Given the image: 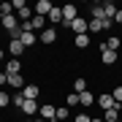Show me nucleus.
I'll return each mask as SVG.
<instances>
[{
	"label": "nucleus",
	"instance_id": "f704fd0d",
	"mask_svg": "<svg viewBox=\"0 0 122 122\" xmlns=\"http://www.w3.org/2000/svg\"><path fill=\"white\" fill-rule=\"evenodd\" d=\"M92 122H106V119H100V117H92Z\"/></svg>",
	"mask_w": 122,
	"mask_h": 122
},
{
	"label": "nucleus",
	"instance_id": "423d86ee",
	"mask_svg": "<svg viewBox=\"0 0 122 122\" xmlns=\"http://www.w3.org/2000/svg\"><path fill=\"white\" fill-rule=\"evenodd\" d=\"M52 8H54V5L49 3V0H38V3H35V14H38V16H49Z\"/></svg>",
	"mask_w": 122,
	"mask_h": 122
},
{
	"label": "nucleus",
	"instance_id": "f257e3e1",
	"mask_svg": "<svg viewBox=\"0 0 122 122\" xmlns=\"http://www.w3.org/2000/svg\"><path fill=\"white\" fill-rule=\"evenodd\" d=\"M98 52H100V62H103V65H114V62H117V52L106 49V41L98 46Z\"/></svg>",
	"mask_w": 122,
	"mask_h": 122
},
{
	"label": "nucleus",
	"instance_id": "9d476101",
	"mask_svg": "<svg viewBox=\"0 0 122 122\" xmlns=\"http://www.w3.org/2000/svg\"><path fill=\"white\" fill-rule=\"evenodd\" d=\"M8 52H11V57H16V60H19V54H22L25 52V44H22V41H11V44H8Z\"/></svg>",
	"mask_w": 122,
	"mask_h": 122
},
{
	"label": "nucleus",
	"instance_id": "20e7f679",
	"mask_svg": "<svg viewBox=\"0 0 122 122\" xmlns=\"http://www.w3.org/2000/svg\"><path fill=\"white\" fill-rule=\"evenodd\" d=\"M71 30H73L76 35H84V33H90V22L79 16V19H73V22H71Z\"/></svg>",
	"mask_w": 122,
	"mask_h": 122
},
{
	"label": "nucleus",
	"instance_id": "a878e982",
	"mask_svg": "<svg viewBox=\"0 0 122 122\" xmlns=\"http://www.w3.org/2000/svg\"><path fill=\"white\" fill-rule=\"evenodd\" d=\"M73 90H76V92H84V90H87V81H84V79L79 76L76 81H73Z\"/></svg>",
	"mask_w": 122,
	"mask_h": 122
},
{
	"label": "nucleus",
	"instance_id": "aec40b11",
	"mask_svg": "<svg viewBox=\"0 0 122 122\" xmlns=\"http://www.w3.org/2000/svg\"><path fill=\"white\" fill-rule=\"evenodd\" d=\"M19 41L25 44V49H27V46H33V44H35V33H22V38H19Z\"/></svg>",
	"mask_w": 122,
	"mask_h": 122
},
{
	"label": "nucleus",
	"instance_id": "7ed1b4c3",
	"mask_svg": "<svg viewBox=\"0 0 122 122\" xmlns=\"http://www.w3.org/2000/svg\"><path fill=\"white\" fill-rule=\"evenodd\" d=\"M38 114H41V119H46V122H57V109L52 103H44L38 109Z\"/></svg>",
	"mask_w": 122,
	"mask_h": 122
},
{
	"label": "nucleus",
	"instance_id": "393cba45",
	"mask_svg": "<svg viewBox=\"0 0 122 122\" xmlns=\"http://www.w3.org/2000/svg\"><path fill=\"white\" fill-rule=\"evenodd\" d=\"M5 106H11V95L0 90V109H5Z\"/></svg>",
	"mask_w": 122,
	"mask_h": 122
},
{
	"label": "nucleus",
	"instance_id": "c85d7f7f",
	"mask_svg": "<svg viewBox=\"0 0 122 122\" xmlns=\"http://www.w3.org/2000/svg\"><path fill=\"white\" fill-rule=\"evenodd\" d=\"M65 117H68V106H60V109H57V122L65 119Z\"/></svg>",
	"mask_w": 122,
	"mask_h": 122
},
{
	"label": "nucleus",
	"instance_id": "dca6fc26",
	"mask_svg": "<svg viewBox=\"0 0 122 122\" xmlns=\"http://www.w3.org/2000/svg\"><path fill=\"white\" fill-rule=\"evenodd\" d=\"M30 25H33V30H46V16H38V14H33Z\"/></svg>",
	"mask_w": 122,
	"mask_h": 122
},
{
	"label": "nucleus",
	"instance_id": "bb28decb",
	"mask_svg": "<svg viewBox=\"0 0 122 122\" xmlns=\"http://www.w3.org/2000/svg\"><path fill=\"white\" fill-rule=\"evenodd\" d=\"M111 98H114V103H119V106H122V84H119V87H114Z\"/></svg>",
	"mask_w": 122,
	"mask_h": 122
},
{
	"label": "nucleus",
	"instance_id": "0eeeda50",
	"mask_svg": "<svg viewBox=\"0 0 122 122\" xmlns=\"http://www.w3.org/2000/svg\"><path fill=\"white\" fill-rule=\"evenodd\" d=\"M54 41H57V27H46L41 33V44H54Z\"/></svg>",
	"mask_w": 122,
	"mask_h": 122
},
{
	"label": "nucleus",
	"instance_id": "6e6552de",
	"mask_svg": "<svg viewBox=\"0 0 122 122\" xmlns=\"http://www.w3.org/2000/svg\"><path fill=\"white\" fill-rule=\"evenodd\" d=\"M100 8H103V16H106V19H114V16H117V5H114L111 0L100 3Z\"/></svg>",
	"mask_w": 122,
	"mask_h": 122
},
{
	"label": "nucleus",
	"instance_id": "6ab92c4d",
	"mask_svg": "<svg viewBox=\"0 0 122 122\" xmlns=\"http://www.w3.org/2000/svg\"><path fill=\"white\" fill-rule=\"evenodd\" d=\"M16 19H22V22H30V19H33V8H22V11H16Z\"/></svg>",
	"mask_w": 122,
	"mask_h": 122
},
{
	"label": "nucleus",
	"instance_id": "a211bd4d",
	"mask_svg": "<svg viewBox=\"0 0 122 122\" xmlns=\"http://www.w3.org/2000/svg\"><path fill=\"white\" fill-rule=\"evenodd\" d=\"M73 44H76V49H87V46H90V35H87V33H84V35H76Z\"/></svg>",
	"mask_w": 122,
	"mask_h": 122
},
{
	"label": "nucleus",
	"instance_id": "c756f323",
	"mask_svg": "<svg viewBox=\"0 0 122 122\" xmlns=\"http://www.w3.org/2000/svg\"><path fill=\"white\" fill-rule=\"evenodd\" d=\"M92 19H103V8L100 5H92Z\"/></svg>",
	"mask_w": 122,
	"mask_h": 122
},
{
	"label": "nucleus",
	"instance_id": "4be33fe9",
	"mask_svg": "<svg viewBox=\"0 0 122 122\" xmlns=\"http://www.w3.org/2000/svg\"><path fill=\"white\" fill-rule=\"evenodd\" d=\"M14 14V5L11 3H0V16H11Z\"/></svg>",
	"mask_w": 122,
	"mask_h": 122
},
{
	"label": "nucleus",
	"instance_id": "e433bc0d",
	"mask_svg": "<svg viewBox=\"0 0 122 122\" xmlns=\"http://www.w3.org/2000/svg\"><path fill=\"white\" fill-rule=\"evenodd\" d=\"M3 54H5V52H3V49H0V60H3Z\"/></svg>",
	"mask_w": 122,
	"mask_h": 122
},
{
	"label": "nucleus",
	"instance_id": "473e14b6",
	"mask_svg": "<svg viewBox=\"0 0 122 122\" xmlns=\"http://www.w3.org/2000/svg\"><path fill=\"white\" fill-rule=\"evenodd\" d=\"M8 84V73H0V87H5Z\"/></svg>",
	"mask_w": 122,
	"mask_h": 122
},
{
	"label": "nucleus",
	"instance_id": "72a5a7b5",
	"mask_svg": "<svg viewBox=\"0 0 122 122\" xmlns=\"http://www.w3.org/2000/svg\"><path fill=\"white\" fill-rule=\"evenodd\" d=\"M114 22H119V25H122V8H117V16H114Z\"/></svg>",
	"mask_w": 122,
	"mask_h": 122
},
{
	"label": "nucleus",
	"instance_id": "2eb2a0df",
	"mask_svg": "<svg viewBox=\"0 0 122 122\" xmlns=\"http://www.w3.org/2000/svg\"><path fill=\"white\" fill-rule=\"evenodd\" d=\"M19 71H22V62H19L16 57H11V60L5 62V73H19Z\"/></svg>",
	"mask_w": 122,
	"mask_h": 122
},
{
	"label": "nucleus",
	"instance_id": "412c9836",
	"mask_svg": "<svg viewBox=\"0 0 122 122\" xmlns=\"http://www.w3.org/2000/svg\"><path fill=\"white\" fill-rule=\"evenodd\" d=\"M11 103L16 106V109H22V106H25V95H22V92H16V95H11Z\"/></svg>",
	"mask_w": 122,
	"mask_h": 122
},
{
	"label": "nucleus",
	"instance_id": "f8f14e48",
	"mask_svg": "<svg viewBox=\"0 0 122 122\" xmlns=\"http://www.w3.org/2000/svg\"><path fill=\"white\" fill-rule=\"evenodd\" d=\"M95 100L100 103V109H103V111H109V109H114V106H117L111 95H100V98H95Z\"/></svg>",
	"mask_w": 122,
	"mask_h": 122
},
{
	"label": "nucleus",
	"instance_id": "f3484780",
	"mask_svg": "<svg viewBox=\"0 0 122 122\" xmlns=\"http://www.w3.org/2000/svg\"><path fill=\"white\" fill-rule=\"evenodd\" d=\"M38 109H41V106L35 103V100H25V106H22V114H27V117H30V114H35Z\"/></svg>",
	"mask_w": 122,
	"mask_h": 122
},
{
	"label": "nucleus",
	"instance_id": "ddd939ff",
	"mask_svg": "<svg viewBox=\"0 0 122 122\" xmlns=\"http://www.w3.org/2000/svg\"><path fill=\"white\" fill-rule=\"evenodd\" d=\"M46 19H49V22H52L54 27H57V25H62V8H52Z\"/></svg>",
	"mask_w": 122,
	"mask_h": 122
},
{
	"label": "nucleus",
	"instance_id": "2f4dec72",
	"mask_svg": "<svg viewBox=\"0 0 122 122\" xmlns=\"http://www.w3.org/2000/svg\"><path fill=\"white\" fill-rule=\"evenodd\" d=\"M76 122H92V117H90V114H79Z\"/></svg>",
	"mask_w": 122,
	"mask_h": 122
},
{
	"label": "nucleus",
	"instance_id": "7c9ffc66",
	"mask_svg": "<svg viewBox=\"0 0 122 122\" xmlns=\"http://www.w3.org/2000/svg\"><path fill=\"white\" fill-rule=\"evenodd\" d=\"M11 5H14V11H22V8H27V3H25V0H14Z\"/></svg>",
	"mask_w": 122,
	"mask_h": 122
},
{
	"label": "nucleus",
	"instance_id": "1a4fd4ad",
	"mask_svg": "<svg viewBox=\"0 0 122 122\" xmlns=\"http://www.w3.org/2000/svg\"><path fill=\"white\" fill-rule=\"evenodd\" d=\"M8 84L14 90H25V79H22V73H8Z\"/></svg>",
	"mask_w": 122,
	"mask_h": 122
},
{
	"label": "nucleus",
	"instance_id": "9b49d317",
	"mask_svg": "<svg viewBox=\"0 0 122 122\" xmlns=\"http://www.w3.org/2000/svg\"><path fill=\"white\" fill-rule=\"evenodd\" d=\"M92 103H95V95H92L90 90L79 92V106H92Z\"/></svg>",
	"mask_w": 122,
	"mask_h": 122
},
{
	"label": "nucleus",
	"instance_id": "f03ea898",
	"mask_svg": "<svg viewBox=\"0 0 122 122\" xmlns=\"http://www.w3.org/2000/svg\"><path fill=\"white\" fill-rule=\"evenodd\" d=\"M73 19H79V8L76 5H62V27H71Z\"/></svg>",
	"mask_w": 122,
	"mask_h": 122
},
{
	"label": "nucleus",
	"instance_id": "b1692460",
	"mask_svg": "<svg viewBox=\"0 0 122 122\" xmlns=\"http://www.w3.org/2000/svg\"><path fill=\"white\" fill-rule=\"evenodd\" d=\"M65 106H68V109L79 106V92H73V95H68V98H65Z\"/></svg>",
	"mask_w": 122,
	"mask_h": 122
},
{
	"label": "nucleus",
	"instance_id": "cd10ccee",
	"mask_svg": "<svg viewBox=\"0 0 122 122\" xmlns=\"http://www.w3.org/2000/svg\"><path fill=\"white\" fill-rule=\"evenodd\" d=\"M106 49L117 52V49H119V38H109V41H106Z\"/></svg>",
	"mask_w": 122,
	"mask_h": 122
},
{
	"label": "nucleus",
	"instance_id": "4c0bfd02",
	"mask_svg": "<svg viewBox=\"0 0 122 122\" xmlns=\"http://www.w3.org/2000/svg\"><path fill=\"white\" fill-rule=\"evenodd\" d=\"M117 122H122V119H117Z\"/></svg>",
	"mask_w": 122,
	"mask_h": 122
},
{
	"label": "nucleus",
	"instance_id": "c9c22d12",
	"mask_svg": "<svg viewBox=\"0 0 122 122\" xmlns=\"http://www.w3.org/2000/svg\"><path fill=\"white\" fill-rule=\"evenodd\" d=\"M30 122H46V119H30Z\"/></svg>",
	"mask_w": 122,
	"mask_h": 122
},
{
	"label": "nucleus",
	"instance_id": "5701e85b",
	"mask_svg": "<svg viewBox=\"0 0 122 122\" xmlns=\"http://www.w3.org/2000/svg\"><path fill=\"white\" fill-rule=\"evenodd\" d=\"M106 19V16H103ZM103 30V25H100V19H90V33H100Z\"/></svg>",
	"mask_w": 122,
	"mask_h": 122
},
{
	"label": "nucleus",
	"instance_id": "39448f33",
	"mask_svg": "<svg viewBox=\"0 0 122 122\" xmlns=\"http://www.w3.org/2000/svg\"><path fill=\"white\" fill-rule=\"evenodd\" d=\"M22 95H25V100H38V95H41V90H38V84H25Z\"/></svg>",
	"mask_w": 122,
	"mask_h": 122
},
{
	"label": "nucleus",
	"instance_id": "4468645a",
	"mask_svg": "<svg viewBox=\"0 0 122 122\" xmlns=\"http://www.w3.org/2000/svg\"><path fill=\"white\" fill-rule=\"evenodd\" d=\"M119 111H122V106L117 103L114 109H109V111L103 114V119H106V122H117V119H119Z\"/></svg>",
	"mask_w": 122,
	"mask_h": 122
}]
</instances>
